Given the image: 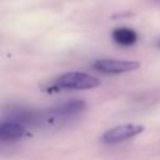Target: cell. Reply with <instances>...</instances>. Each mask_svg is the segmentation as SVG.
Returning a JSON list of instances; mask_svg holds the SVG:
<instances>
[{
  "label": "cell",
  "mask_w": 160,
  "mask_h": 160,
  "mask_svg": "<svg viewBox=\"0 0 160 160\" xmlns=\"http://www.w3.org/2000/svg\"><path fill=\"white\" fill-rule=\"evenodd\" d=\"M100 84V80L94 75L82 71H70L58 76L54 88L61 90H88L98 88Z\"/></svg>",
  "instance_id": "1"
},
{
  "label": "cell",
  "mask_w": 160,
  "mask_h": 160,
  "mask_svg": "<svg viewBox=\"0 0 160 160\" xmlns=\"http://www.w3.org/2000/svg\"><path fill=\"white\" fill-rule=\"evenodd\" d=\"M92 68L102 74H124L138 70L140 68V62L134 60L98 59L94 61Z\"/></svg>",
  "instance_id": "2"
},
{
  "label": "cell",
  "mask_w": 160,
  "mask_h": 160,
  "mask_svg": "<svg viewBox=\"0 0 160 160\" xmlns=\"http://www.w3.org/2000/svg\"><path fill=\"white\" fill-rule=\"evenodd\" d=\"M142 131H144L142 125L122 124V125H118V126H114V128L106 130L101 136V141L105 144H109V145H114V144L121 142L124 140H128L130 138H134Z\"/></svg>",
  "instance_id": "3"
},
{
  "label": "cell",
  "mask_w": 160,
  "mask_h": 160,
  "mask_svg": "<svg viewBox=\"0 0 160 160\" xmlns=\"http://www.w3.org/2000/svg\"><path fill=\"white\" fill-rule=\"evenodd\" d=\"M25 134V128L21 122L15 120H6L0 122V141H10L20 139Z\"/></svg>",
  "instance_id": "4"
},
{
  "label": "cell",
  "mask_w": 160,
  "mask_h": 160,
  "mask_svg": "<svg viewBox=\"0 0 160 160\" xmlns=\"http://www.w3.org/2000/svg\"><path fill=\"white\" fill-rule=\"evenodd\" d=\"M85 106H86V104L84 100L72 99V100H68V101H64V102L56 105L50 111L52 114H55L56 116H71V115H75V114H79L80 111H82L85 109Z\"/></svg>",
  "instance_id": "5"
},
{
  "label": "cell",
  "mask_w": 160,
  "mask_h": 160,
  "mask_svg": "<svg viewBox=\"0 0 160 160\" xmlns=\"http://www.w3.org/2000/svg\"><path fill=\"white\" fill-rule=\"evenodd\" d=\"M111 35L114 41L121 46H131L138 41V34L129 28H118Z\"/></svg>",
  "instance_id": "6"
},
{
  "label": "cell",
  "mask_w": 160,
  "mask_h": 160,
  "mask_svg": "<svg viewBox=\"0 0 160 160\" xmlns=\"http://www.w3.org/2000/svg\"><path fill=\"white\" fill-rule=\"evenodd\" d=\"M159 46H160V42H159Z\"/></svg>",
  "instance_id": "7"
}]
</instances>
